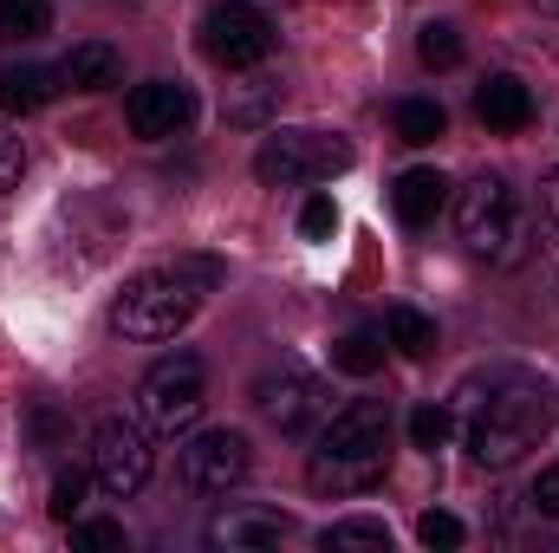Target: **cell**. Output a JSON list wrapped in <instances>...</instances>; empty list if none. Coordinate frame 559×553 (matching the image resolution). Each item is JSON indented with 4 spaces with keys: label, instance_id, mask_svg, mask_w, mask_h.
Instances as JSON below:
<instances>
[{
    "label": "cell",
    "instance_id": "obj_1",
    "mask_svg": "<svg viewBox=\"0 0 559 553\" xmlns=\"http://www.w3.org/2000/svg\"><path fill=\"white\" fill-rule=\"evenodd\" d=\"M554 423H559V398L547 378H534V372H495L468 398L462 443H468V456L481 469H508L527 449H540L554 436Z\"/></svg>",
    "mask_w": 559,
    "mask_h": 553
},
{
    "label": "cell",
    "instance_id": "obj_2",
    "mask_svg": "<svg viewBox=\"0 0 559 553\" xmlns=\"http://www.w3.org/2000/svg\"><path fill=\"white\" fill-rule=\"evenodd\" d=\"M384 469H391V404L384 398H358V404H345L319 430L306 482H312V495L345 502V495H371L384 482Z\"/></svg>",
    "mask_w": 559,
    "mask_h": 553
},
{
    "label": "cell",
    "instance_id": "obj_3",
    "mask_svg": "<svg viewBox=\"0 0 559 553\" xmlns=\"http://www.w3.org/2000/svg\"><path fill=\"white\" fill-rule=\"evenodd\" d=\"M215 286H222V261H209V255H189L176 268H150V274L124 280V293L111 299V332L138 339V345L176 339Z\"/></svg>",
    "mask_w": 559,
    "mask_h": 553
},
{
    "label": "cell",
    "instance_id": "obj_4",
    "mask_svg": "<svg viewBox=\"0 0 559 553\" xmlns=\"http://www.w3.org/2000/svg\"><path fill=\"white\" fill-rule=\"evenodd\" d=\"M455 235L475 261H495V268H514L527 255V209L514 196L508 176L481 169L462 196H455Z\"/></svg>",
    "mask_w": 559,
    "mask_h": 553
},
{
    "label": "cell",
    "instance_id": "obj_5",
    "mask_svg": "<svg viewBox=\"0 0 559 553\" xmlns=\"http://www.w3.org/2000/svg\"><path fill=\"white\" fill-rule=\"evenodd\" d=\"M202 411H209V365H202L195 352H169V358H156V365L143 372L138 416L156 430V436H182V430H195Z\"/></svg>",
    "mask_w": 559,
    "mask_h": 553
},
{
    "label": "cell",
    "instance_id": "obj_6",
    "mask_svg": "<svg viewBox=\"0 0 559 553\" xmlns=\"http://www.w3.org/2000/svg\"><path fill=\"white\" fill-rule=\"evenodd\" d=\"M352 169V143L338 131H274L254 150V176L274 189H306V183H332Z\"/></svg>",
    "mask_w": 559,
    "mask_h": 553
},
{
    "label": "cell",
    "instance_id": "obj_7",
    "mask_svg": "<svg viewBox=\"0 0 559 553\" xmlns=\"http://www.w3.org/2000/svg\"><path fill=\"white\" fill-rule=\"evenodd\" d=\"M156 469V449H150V423L143 416H105L92 430V482L111 495V502H131Z\"/></svg>",
    "mask_w": 559,
    "mask_h": 553
},
{
    "label": "cell",
    "instance_id": "obj_8",
    "mask_svg": "<svg viewBox=\"0 0 559 553\" xmlns=\"http://www.w3.org/2000/svg\"><path fill=\"white\" fill-rule=\"evenodd\" d=\"M274 46H280V26L261 7H248V0H222V7L202 13V52H209L215 66H228V72L267 66Z\"/></svg>",
    "mask_w": 559,
    "mask_h": 553
},
{
    "label": "cell",
    "instance_id": "obj_9",
    "mask_svg": "<svg viewBox=\"0 0 559 553\" xmlns=\"http://www.w3.org/2000/svg\"><path fill=\"white\" fill-rule=\"evenodd\" d=\"M248 469H254V443L241 430H202L182 449V482L195 495H228L248 482Z\"/></svg>",
    "mask_w": 559,
    "mask_h": 553
},
{
    "label": "cell",
    "instance_id": "obj_10",
    "mask_svg": "<svg viewBox=\"0 0 559 553\" xmlns=\"http://www.w3.org/2000/svg\"><path fill=\"white\" fill-rule=\"evenodd\" d=\"M254 404H261V416L274 423L280 436H306L325 416V385L312 372H299V365H280V372H267L254 385Z\"/></svg>",
    "mask_w": 559,
    "mask_h": 553
},
{
    "label": "cell",
    "instance_id": "obj_11",
    "mask_svg": "<svg viewBox=\"0 0 559 553\" xmlns=\"http://www.w3.org/2000/svg\"><path fill=\"white\" fill-rule=\"evenodd\" d=\"M189 118H195V98H189V85H176V79H150V85H138V92L124 98V125L150 143L176 138Z\"/></svg>",
    "mask_w": 559,
    "mask_h": 553
},
{
    "label": "cell",
    "instance_id": "obj_12",
    "mask_svg": "<svg viewBox=\"0 0 559 553\" xmlns=\"http://www.w3.org/2000/svg\"><path fill=\"white\" fill-rule=\"evenodd\" d=\"M475 118H481L488 131H527V125H534V92H527L521 79L495 72V79L475 92Z\"/></svg>",
    "mask_w": 559,
    "mask_h": 553
},
{
    "label": "cell",
    "instance_id": "obj_13",
    "mask_svg": "<svg viewBox=\"0 0 559 553\" xmlns=\"http://www.w3.org/2000/svg\"><path fill=\"white\" fill-rule=\"evenodd\" d=\"M442 202H449V176L442 169H404L397 189H391V209H397L404 228H429L442 215Z\"/></svg>",
    "mask_w": 559,
    "mask_h": 553
},
{
    "label": "cell",
    "instance_id": "obj_14",
    "mask_svg": "<svg viewBox=\"0 0 559 553\" xmlns=\"http://www.w3.org/2000/svg\"><path fill=\"white\" fill-rule=\"evenodd\" d=\"M59 79L66 72H52V66H33V59H20V66H0V111H46L52 98H59Z\"/></svg>",
    "mask_w": 559,
    "mask_h": 553
},
{
    "label": "cell",
    "instance_id": "obj_15",
    "mask_svg": "<svg viewBox=\"0 0 559 553\" xmlns=\"http://www.w3.org/2000/svg\"><path fill=\"white\" fill-rule=\"evenodd\" d=\"M215 548H280L286 541V515L274 508H228L215 528H209Z\"/></svg>",
    "mask_w": 559,
    "mask_h": 553
},
{
    "label": "cell",
    "instance_id": "obj_16",
    "mask_svg": "<svg viewBox=\"0 0 559 553\" xmlns=\"http://www.w3.org/2000/svg\"><path fill=\"white\" fill-rule=\"evenodd\" d=\"M66 85H79V92H111L118 79H124V59H118V46H105V39H85V46H72L66 52Z\"/></svg>",
    "mask_w": 559,
    "mask_h": 553
},
{
    "label": "cell",
    "instance_id": "obj_17",
    "mask_svg": "<svg viewBox=\"0 0 559 553\" xmlns=\"http://www.w3.org/2000/svg\"><path fill=\"white\" fill-rule=\"evenodd\" d=\"M384 339H391L404 358H429V352H436V319L417 313V306H391V313H384Z\"/></svg>",
    "mask_w": 559,
    "mask_h": 553
},
{
    "label": "cell",
    "instance_id": "obj_18",
    "mask_svg": "<svg viewBox=\"0 0 559 553\" xmlns=\"http://www.w3.org/2000/svg\"><path fill=\"white\" fill-rule=\"evenodd\" d=\"M332 365H338L345 378H371V372L384 365V339H378L371 326H352V332H338V345H332Z\"/></svg>",
    "mask_w": 559,
    "mask_h": 553
},
{
    "label": "cell",
    "instance_id": "obj_19",
    "mask_svg": "<svg viewBox=\"0 0 559 553\" xmlns=\"http://www.w3.org/2000/svg\"><path fill=\"white\" fill-rule=\"evenodd\" d=\"M391 118H397V138H404V143H436L442 131H449V118H442V105H436V98H404Z\"/></svg>",
    "mask_w": 559,
    "mask_h": 553
},
{
    "label": "cell",
    "instance_id": "obj_20",
    "mask_svg": "<svg viewBox=\"0 0 559 553\" xmlns=\"http://www.w3.org/2000/svg\"><path fill=\"white\" fill-rule=\"evenodd\" d=\"M274 98H280V79H267V72L241 79V85H235V98H228V125H261Z\"/></svg>",
    "mask_w": 559,
    "mask_h": 553
},
{
    "label": "cell",
    "instance_id": "obj_21",
    "mask_svg": "<svg viewBox=\"0 0 559 553\" xmlns=\"http://www.w3.org/2000/svg\"><path fill=\"white\" fill-rule=\"evenodd\" d=\"M319 548H325V553H345V548L391 553V528H384V521H332V528L319 534Z\"/></svg>",
    "mask_w": 559,
    "mask_h": 553
},
{
    "label": "cell",
    "instance_id": "obj_22",
    "mask_svg": "<svg viewBox=\"0 0 559 553\" xmlns=\"http://www.w3.org/2000/svg\"><path fill=\"white\" fill-rule=\"evenodd\" d=\"M52 26V0H0V39H39Z\"/></svg>",
    "mask_w": 559,
    "mask_h": 553
},
{
    "label": "cell",
    "instance_id": "obj_23",
    "mask_svg": "<svg viewBox=\"0 0 559 553\" xmlns=\"http://www.w3.org/2000/svg\"><path fill=\"white\" fill-rule=\"evenodd\" d=\"M417 59L429 72H449V66H462V33L449 26V20H429L417 33Z\"/></svg>",
    "mask_w": 559,
    "mask_h": 553
},
{
    "label": "cell",
    "instance_id": "obj_24",
    "mask_svg": "<svg viewBox=\"0 0 559 553\" xmlns=\"http://www.w3.org/2000/svg\"><path fill=\"white\" fill-rule=\"evenodd\" d=\"M449 430H455V416L442 411V404H417V411H411V443H417V449H429V456L449 443Z\"/></svg>",
    "mask_w": 559,
    "mask_h": 553
},
{
    "label": "cell",
    "instance_id": "obj_25",
    "mask_svg": "<svg viewBox=\"0 0 559 553\" xmlns=\"http://www.w3.org/2000/svg\"><path fill=\"white\" fill-rule=\"evenodd\" d=\"M417 541H423V548H462V541H468V528H462L455 515H442V508H429V515L417 521Z\"/></svg>",
    "mask_w": 559,
    "mask_h": 553
},
{
    "label": "cell",
    "instance_id": "obj_26",
    "mask_svg": "<svg viewBox=\"0 0 559 553\" xmlns=\"http://www.w3.org/2000/svg\"><path fill=\"white\" fill-rule=\"evenodd\" d=\"M299 235H306V242H332V235H338V209H332V196H312V202L299 209Z\"/></svg>",
    "mask_w": 559,
    "mask_h": 553
},
{
    "label": "cell",
    "instance_id": "obj_27",
    "mask_svg": "<svg viewBox=\"0 0 559 553\" xmlns=\"http://www.w3.org/2000/svg\"><path fill=\"white\" fill-rule=\"evenodd\" d=\"M72 548H85V553H124V528H118V521H79V528H72Z\"/></svg>",
    "mask_w": 559,
    "mask_h": 553
},
{
    "label": "cell",
    "instance_id": "obj_28",
    "mask_svg": "<svg viewBox=\"0 0 559 553\" xmlns=\"http://www.w3.org/2000/svg\"><path fill=\"white\" fill-rule=\"evenodd\" d=\"M79 502H85V475H79V469H59V475H52V502H46V508H52L59 521H72V515H79Z\"/></svg>",
    "mask_w": 559,
    "mask_h": 553
},
{
    "label": "cell",
    "instance_id": "obj_29",
    "mask_svg": "<svg viewBox=\"0 0 559 553\" xmlns=\"http://www.w3.org/2000/svg\"><path fill=\"white\" fill-rule=\"evenodd\" d=\"M540 235L559 248V169L540 176Z\"/></svg>",
    "mask_w": 559,
    "mask_h": 553
},
{
    "label": "cell",
    "instance_id": "obj_30",
    "mask_svg": "<svg viewBox=\"0 0 559 553\" xmlns=\"http://www.w3.org/2000/svg\"><path fill=\"white\" fill-rule=\"evenodd\" d=\"M20 169H26V150H20V138H13L7 125H0V196L20 183Z\"/></svg>",
    "mask_w": 559,
    "mask_h": 553
},
{
    "label": "cell",
    "instance_id": "obj_31",
    "mask_svg": "<svg viewBox=\"0 0 559 553\" xmlns=\"http://www.w3.org/2000/svg\"><path fill=\"white\" fill-rule=\"evenodd\" d=\"M534 508H540V515H559V462L534 475Z\"/></svg>",
    "mask_w": 559,
    "mask_h": 553
},
{
    "label": "cell",
    "instance_id": "obj_32",
    "mask_svg": "<svg viewBox=\"0 0 559 553\" xmlns=\"http://www.w3.org/2000/svg\"><path fill=\"white\" fill-rule=\"evenodd\" d=\"M547 7H559V0H547Z\"/></svg>",
    "mask_w": 559,
    "mask_h": 553
}]
</instances>
